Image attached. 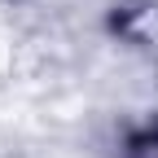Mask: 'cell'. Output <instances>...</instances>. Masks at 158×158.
Here are the masks:
<instances>
[{
    "instance_id": "6da1fadb",
    "label": "cell",
    "mask_w": 158,
    "mask_h": 158,
    "mask_svg": "<svg viewBox=\"0 0 158 158\" xmlns=\"http://www.w3.org/2000/svg\"><path fill=\"white\" fill-rule=\"evenodd\" d=\"M132 158H158V132H141V136H132Z\"/></svg>"
}]
</instances>
